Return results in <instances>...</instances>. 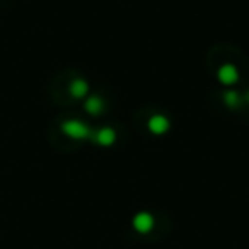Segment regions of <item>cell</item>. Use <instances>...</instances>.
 <instances>
[{
    "label": "cell",
    "instance_id": "7a4b0ae2",
    "mask_svg": "<svg viewBox=\"0 0 249 249\" xmlns=\"http://www.w3.org/2000/svg\"><path fill=\"white\" fill-rule=\"evenodd\" d=\"M217 79H218V82L224 84V86H234L239 80V72L232 63H224V65L218 69Z\"/></svg>",
    "mask_w": 249,
    "mask_h": 249
},
{
    "label": "cell",
    "instance_id": "5b68a950",
    "mask_svg": "<svg viewBox=\"0 0 249 249\" xmlns=\"http://www.w3.org/2000/svg\"><path fill=\"white\" fill-rule=\"evenodd\" d=\"M84 107H86V111L89 114H92V116H97V114H101L104 111V107H106V103H104L103 97L99 96H90L87 97L86 104H84Z\"/></svg>",
    "mask_w": 249,
    "mask_h": 249
},
{
    "label": "cell",
    "instance_id": "277c9868",
    "mask_svg": "<svg viewBox=\"0 0 249 249\" xmlns=\"http://www.w3.org/2000/svg\"><path fill=\"white\" fill-rule=\"evenodd\" d=\"M92 139L96 140L99 145L109 147V145H113V143L116 142V132H114L113 128H109V126H106V128L97 130V132L94 133Z\"/></svg>",
    "mask_w": 249,
    "mask_h": 249
},
{
    "label": "cell",
    "instance_id": "ba28073f",
    "mask_svg": "<svg viewBox=\"0 0 249 249\" xmlns=\"http://www.w3.org/2000/svg\"><path fill=\"white\" fill-rule=\"evenodd\" d=\"M135 227L142 232H147L152 227V217L149 213H139L135 217Z\"/></svg>",
    "mask_w": 249,
    "mask_h": 249
},
{
    "label": "cell",
    "instance_id": "52a82bcc",
    "mask_svg": "<svg viewBox=\"0 0 249 249\" xmlns=\"http://www.w3.org/2000/svg\"><path fill=\"white\" fill-rule=\"evenodd\" d=\"M224 103L234 109V107H239L242 104V96L239 92H235V90H227L224 94Z\"/></svg>",
    "mask_w": 249,
    "mask_h": 249
},
{
    "label": "cell",
    "instance_id": "8992f818",
    "mask_svg": "<svg viewBox=\"0 0 249 249\" xmlns=\"http://www.w3.org/2000/svg\"><path fill=\"white\" fill-rule=\"evenodd\" d=\"M87 92H89V84H87L86 80L84 79L72 80V84H70V94H72L73 97L82 99V97L87 96Z\"/></svg>",
    "mask_w": 249,
    "mask_h": 249
},
{
    "label": "cell",
    "instance_id": "3957f363",
    "mask_svg": "<svg viewBox=\"0 0 249 249\" xmlns=\"http://www.w3.org/2000/svg\"><path fill=\"white\" fill-rule=\"evenodd\" d=\"M147 124H149V130L154 133V135H164V133L171 128L169 120H167L164 114H154V116H150V120Z\"/></svg>",
    "mask_w": 249,
    "mask_h": 249
},
{
    "label": "cell",
    "instance_id": "6da1fadb",
    "mask_svg": "<svg viewBox=\"0 0 249 249\" xmlns=\"http://www.w3.org/2000/svg\"><path fill=\"white\" fill-rule=\"evenodd\" d=\"M62 130L67 137H70V139H73V140H86L92 137V132H90L89 126L79 120L65 121V123L62 124Z\"/></svg>",
    "mask_w": 249,
    "mask_h": 249
},
{
    "label": "cell",
    "instance_id": "9c48e42d",
    "mask_svg": "<svg viewBox=\"0 0 249 249\" xmlns=\"http://www.w3.org/2000/svg\"><path fill=\"white\" fill-rule=\"evenodd\" d=\"M242 101H246V103H249V90L244 94V96H242Z\"/></svg>",
    "mask_w": 249,
    "mask_h": 249
}]
</instances>
